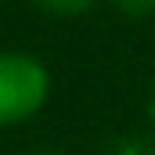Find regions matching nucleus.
<instances>
[{
    "label": "nucleus",
    "mask_w": 155,
    "mask_h": 155,
    "mask_svg": "<svg viewBox=\"0 0 155 155\" xmlns=\"http://www.w3.org/2000/svg\"><path fill=\"white\" fill-rule=\"evenodd\" d=\"M29 155H58V152H29Z\"/></svg>",
    "instance_id": "423d86ee"
},
{
    "label": "nucleus",
    "mask_w": 155,
    "mask_h": 155,
    "mask_svg": "<svg viewBox=\"0 0 155 155\" xmlns=\"http://www.w3.org/2000/svg\"><path fill=\"white\" fill-rule=\"evenodd\" d=\"M112 4L126 18H152L155 15V0H112Z\"/></svg>",
    "instance_id": "20e7f679"
},
{
    "label": "nucleus",
    "mask_w": 155,
    "mask_h": 155,
    "mask_svg": "<svg viewBox=\"0 0 155 155\" xmlns=\"http://www.w3.org/2000/svg\"><path fill=\"white\" fill-rule=\"evenodd\" d=\"M148 116H152V126H155V94H152V101H148Z\"/></svg>",
    "instance_id": "39448f33"
},
{
    "label": "nucleus",
    "mask_w": 155,
    "mask_h": 155,
    "mask_svg": "<svg viewBox=\"0 0 155 155\" xmlns=\"http://www.w3.org/2000/svg\"><path fill=\"white\" fill-rule=\"evenodd\" d=\"M51 97L47 65L25 51H0V130L43 112Z\"/></svg>",
    "instance_id": "f257e3e1"
},
{
    "label": "nucleus",
    "mask_w": 155,
    "mask_h": 155,
    "mask_svg": "<svg viewBox=\"0 0 155 155\" xmlns=\"http://www.w3.org/2000/svg\"><path fill=\"white\" fill-rule=\"evenodd\" d=\"M0 4H4V0H0Z\"/></svg>",
    "instance_id": "0eeeda50"
},
{
    "label": "nucleus",
    "mask_w": 155,
    "mask_h": 155,
    "mask_svg": "<svg viewBox=\"0 0 155 155\" xmlns=\"http://www.w3.org/2000/svg\"><path fill=\"white\" fill-rule=\"evenodd\" d=\"M29 4L51 18H83L97 7V0H29Z\"/></svg>",
    "instance_id": "f03ea898"
},
{
    "label": "nucleus",
    "mask_w": 155,
    "mask_h": 155,
    "mask_svg": "<svg viewBox=\"0 0 155 155\" xmlns=\"http://www.w3.org/2000/svg\"><path fill=\"white\" fill-rule=\"evenodd\" d=\"M101 155H155V137H144V134H123V137H112Z\"/></svg>",
    "instance_id": "7ed1b4c3"
}]
</instances>
